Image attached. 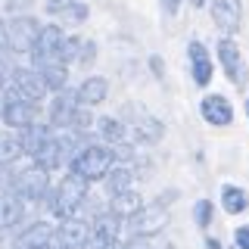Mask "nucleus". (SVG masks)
Returning <instances> with one entry per match:
<instances>
[{
  "instance_id": "nucleus-1",
  "label": "nucleus",
  "mask_w": 249,
  "mask_h": 249,
  "mask_svg": "<svg viewBox=\"0 0 249 249\" xmlns=\"http://www.w3.org/2000/svg\"><path fill=\"white\" fill-rule=\"evenodd\" d=\"M115 165V153L109 146H100V143H90L84 150H78L69 162V175L81 178V181H100V178L109 175V168Z\"/></svg>"
},
{
  "instance_id": "nucleus-2",
  "label": "nucleus",
  "mask_w": 249,
  "mask_h": 249,
  "mask_svg": "<svg viewBox=\"0 0 249 249\" xmlns=\"http://www.w3.org/2000/svg\"><path fill=\"white\" fill-rule=\"evenodd\" d=\"M84 199H88V181H81L75 175H66L56 184V190H50V212L59 221H69V218L78 215Z\"/></svg>"
},
{
  "instance_id": "nucleus-3",
  "label": "nucleus",
  "mask_w": 249,
  "mask_h": 249,
  "mask_svg": "<svg viewBox=\"0 0 249 249\" xmlns=\"http://www.w3.org/2000/svg\"><path fill=\"white\" fill-rule=\"evenodd\" d=\"M41 25H37L35 16H13L10 22H0V47L13 53H31Z\"/></svg>"
},
{
  "instance_id": "nucleus-4",
  "label": "nucleus",
  "mask_w": 249,
  "mask_h": 249,
  "mask_svg": "<svg viewBox=\"0 0 249 249\" xmlns=\"http://www.w3.org/2000/svg\"><path fill=\"white\" fill-rule=\"evenodd\" d=\"M62 47H66V35H62V28H56V25H41V35H37L35 47H31L35 69L66 66V62H62Z\"/></svg>"
},
{
  "instance_id": "nucleus-5",
  "label": "nucleus",
  "mask_w": 249,
  "mask_h": 249,
  "mask_svg": "<svg viewBox=\"0 0 249 249\" xmlns=\"http://www.w3.org/2000/svg\"><path fill=\"white\" fill-rule=\"evenodd\" d=\"M10 193L19 196L22 202H25V199H41L44 193H50V178H47L44 168L35 165V168H28V171H22V175L13 178Z\"/></svg>"
},
{
  "instance_id": "nucleus-6",
  "label": "nucleus",
  "mask_w": 249,
  "mask_h": 249,
  "mask_svg": "<svg viewBox=\"0 0 249 249\" xmlns=\"http://www.w3.org/2000/svg\"><path fill=\"white\" fill-rule=\"evenodd\" d=\"M10 88H13V97L28 100V103H37V100L47 93L44 78H41L37 69H13L10 72Z\"/></svg>"
},
{
  "instance_id": "nucleus-7",
  "label": "nucleus",
  "mask_w": 249,
  "mask_h": 249,
  "mask_svg": "<svg viewBox=\"0 0 249 249\" xmlns=\"http://www.w3.org/2000/svg\"><path fill=\"white\" fill-rule=\"evenodd\" d=\"M171 196V193H168ZM165 196V199H168ZM165 199L162 202H156V206H150V209H140L137 215H131L128 218V228L137 233V237H153L156 231H162L168 224V212H165Z\"/></svg>"
},
{
  "instance_id": "nucleus-8",
  "label": "nucleus",
  "mask_w": 249,
  "mask_h": 249,
  "mask_svg": "<svg viewBox=\"0 0 249 249\" xmlns=\"http://www.w3.org/2000/svg\"><path fill=\"white\" fill-rule=\"evenodd\" d=\"M218 59H221L224 75H228L237 88H243V84H246V62H243L240 47L233 44L231 37H221V41H218Z\"/></svg>"
},
{
  "instance_id": "nucleus-9",
  "label": "nucleus",
  "mask_w": 249,
  "mask_h": 249,
  "mask_svg": "<svg viewBox=\"0 0 249 249\" xmlns=\"http://www.w3.org/2000/svg\"><path fill=\"white\" fill-rule=\"evenodd\" d=\"M131 112L137 115V119H128V134L140 140V143H156V140H162V134H165V128H162V122L159 119H153V115H146V112H140L137 106H131Z\"/></svg>"
},
{
  "instance_id": "nucleus-10",
  "label": "nucleus",
  "mask_w": 249,
  "mask_h": 249,
  "mask_svg": "<svg viewBox=\"0 0 249 249\" xmlns=\"http://www.w3.org/2000/svg\"><path fill=\"white\" fill-rule=\"evenodd\" d=\"M53 240H56V228L50 221H35L16 237V246L19 249H50Z\"/></svg>"
},
{
  "instance_id": "nucleus-11",
  "label": "nucleus",
  "mask_w": 249,
  "mask_h": 249,
  "mask_svg": "<svg viewBox=\"0 0 249 249\" xmlns=\"http://www.w3.org/2000/svg\"><path fill=\"white\" fill-rule=\"evenodd\" d=\"M0 115H3V122L10 124V128H28V124H35V119H37V103L10 97L3 103V109H0Z\"/></svg>"
},
{
  "instance_id": "nucleus-12",
  "label": "nucleus",
  "mask_w": 249,
  "mask_h": 249,
  "mask_svg": "<svg viewBox=\"0 0 249 249\" xmlns=\"http://www.w3.org/2000/svg\"><path fill=\"white\" fill-rule=\"evenodd\" d=\"M90 240V224H84L81 218H69L56 228V243L66 249H88Z\"/></svg>"
},
{
  "instance_id": "nucleus-13",
  "label": "nucleus",
  "mask_w": 249,
  "mask_h": 249,
  "mask_svg": "<svg viewBox=\"0 0 249 249\" xmlns=\"http://www.w3.org/2000/svg\"><path fill=\"white\" fill-rule=\"evenodd\" d=\"M119 228H122V221L115 215H97L93 218V224H90V240H88V246L90 249H100V246H109V243H119Z\"/></svg>"
},
{
  "instance_id": "nucleus-14",
  "label": "nucleus",
  "mask_w": 249,
  "mask_h": 249,
  "mask_svg": "<svg viewBox=\"0 0 249 249\" xmlns=\"http://www.w3.org/2000/svg\"><path fill=\"white\" fill-rule=\"evenodd\" d=\"M212 3V19L215 25L224 31V35H233L240 28V16H243V6L240 0H209Z\"/></svg>"
},
{
  "instance_id": "nucleus-15",
  "label": "nucleus",
  "mask_w": 249,
  "mask_h": 249,
  "mask_svg": "<svg viewBox=\"0 0 249 249\" xmlns=\"http://www.w3.org/2000/svg\"><path fill=\"white\" fill-rule=\"evenodd\" d=\"M199 112H202V119L209 124H215V128H224V124L233 122V106L221 97V93H209V97L199 103Z\"/></svg>"
},
{
  "instance_id": "nucleus-16",
  "label": "nucleus",
  "mask_w": 249,
  "mask_h": 249,
  "mask_svg": "<svg viewBox=\"0 0 249 249\" xmlns=\"http://www.w3.org/2000/svg\"><path fill=\"white\" fill-rule=\"evenodd\" d=\"M78 112V100L75 90H59L50 103V128H69Z\"/></svg>"
},
{
  "instance_id": "nucleus-17",
  "label": "nucleus",
  "mask_w": 249,
  "mask_h": 249,
  "mask_svg": "<svg viewBox=\"0 0 249 249\" xmlns=\"http://www.w3.org/2000/svg\"><path fill=\"white\" fill-rule=\"evenodd\" d=\"M187 53H190L193 81H196L199 88H206V84L212 81V59H209V50H206V44H199V41H190V47H187Z\"/></svg>"
},
{
  "instance_id": "nucleus-18",
  "label": "nucleus",
  "mask_w": 249,
  "mask_h": 249,
  "mask_svg": "<svg viewBox=\"0 0 249 249\" xmlns=\"http://www.w3.org/2000/svg\"><path fill=\"white\" fill-rule=\"evenodd\" d=\"M44 6H47L50 16H56L62 22H72V25L88 19V3H84V0H47Z\"/></svg>"
},
{
  "instance_id": "nucleus-19",
  "label": "nucleus",
  "mask_w": 249,
  "mask_h": 249,
  "mask_svg": "<svg viewBox=\"0 0 249 249\" xmlns=\"http://www.w3.org/2000/svg\"><path fill=\"white\" fill-rule=\"evenodd\" d=\"M106 93H109L106 78L93 75V78H84L81 81V88L75 90V100H78V106H97V103L106 100Z\"/></svg>"
},
{
  "instance_id": "nucleus-20",
  "label": "nucleus",
  "mask_w": 249,
  "mask_h": 249,
  "mask_svg": "<svg viewBox=\"0 0 249 249\" xmlns=\"http://www.w3.org/2000/svg\"><path fill=\"white\" fill-rule=\"evenodd\" d=\"M140 209H143V199H140V193L134 190H124V193H115L112 202H109V215H115L122 221V218H131L137 215Z\"/></svg>"
},
{
  "instance_id": "nucleus-21",
  "label": "nucleus",
  "mask_w": 249,
  "mask_h": 249,
  "mask_svg": "<svg viewBox=\"0 0 249 249\" xmlns=\"http://www.w3.org/2000/svg\"><path fill=\"white\" fill-rule=\"evenodd\" d=\"M50 124H28V128H22V137H19V143H22V153H28V156H35L41 146L50 140Z\"/></svg>"
},
{
  "instance_id": "nucleus-22",
  "label": "nucleus",
  "mask_w": 249,
  "mask_h": 249,
  "mask_svg": "<svg viewBox=\"0 0 249 249\" xmlns=\"http://www.w3.org/2000/svg\"><path fill=\"white\" fill-rule=\"evenodd\" d=\"M22 218H25V202L19 196H13V193H6V196L0 199V228H13Z\"/></svg>"
},
{
  "instance_id": "nucleus-23",
  "label": "nucleus",
  "mask_w": 249,
  "mask_h": 249,
  "mask_svg": "<svg viewBox=\"0 0 249 249\" xmlns=\"http://www.w3.org/2000/svg\"><path fill=\"white\" fill-rule=\"evenodd\" d=\"M221 206H224V212H228V215L246 212V206H249L246 190H240V187H233V184H224L221 187Z\"/></svg>"
},
{
  "instance_id": "nucleus-24",
  "label": "nucleus",
  "mask_w": 249,
  "mask_h": 249,
  "mask_svg": "<svg viewBox=\"0 0 249 249\" xmlns=\"http://www.w3.org/2000/svg\"><path fill=\"white\" fill-rule=\"evenodd\" d=\"M97 131H100V137L106 140V143H124L128 140V128H124V122L119 119H109V115H103V119L97 122Z\"/></svg>"
},
{
  "instance_id": "nucleus-25",
  "label": "nucleus",
  "mask_w": 249,
  "mask_h": 249,
  "mask_svg": "<svg viewBox=\"0 0 249 249\" xmlns=\"http://www.w3.org/2000/svg\"><path fill=\"white\" fill-rule=\"evenodd\" d=\"M131 181H134V171H131L128 165H112L109 168V175H106V187H109V193H124V190H131Z\"/></svg>"
},
{
  "instance_id": "nucleus-26",
  "label": "nucleus",
  "mask_w": 249,
  "mask_h": 249,
  "mask_svg": "<svg viewBox=\"0 0 249 249\" xmlns=\"http://www.w3.org/2000/svg\"><path fill=\"white\" fill-rule=\"evenodd\" d=\"M44 78V88L47 90H66V81H69V69L66 66H44V69H37Z\"/></svg>"
},
{
  "instance_id": "nucleus-27",
  "label": "nucleus",
  "mask_w": 249,
  "mask_h": 249,
  "mask_svg": "<svg viewBox=\"0 0 249 249\" xmlns=\"http://www.w3.org/2000/svg\"><path fill=\"white\" fill-rule=\"evenodd\" d=\"M22 156V143L19 137H0V165H10Z\"/></svg>"
},
{
  "instance_id": "nucleus-28",
  "label": "nucleus",
  "mask_w": 249,
  "mask_h": 249,
  "mask_svg": "<svg viewBox=\"0 0 249 249\" xmlns=\"http://www.w3.org/2000/svg\"><path fill=\"white\" fill-rule=\"evenodd\" d=\"M193 221H196L199 228H209V224H212V202L209 199H199L196 206H193Z\"/></svg>"
},
{
  "instance_id": "nucleus-29",
  "label": "nucleus",
  "mask_w": 249,
  "mask_h": 249,
  "mask_svg": "<svg viewBox=\"0 0 249 249\" xmlns=\"http://www.w3.org/2000/svg\"><path fill=\"white\" fill-rule=\"evenodd\" d=\"M93 53H97V47H93V41H81V47H78V62L90 66V62H93Z\"/></svg>"
},
{
  "instance_id": "nucleus-30",
  "label": "nucleus",
  "mask_w": 249,
  "mask_h": 249,
  "mask_svg": "<svg viewBox=\"0 0 249 249\" xmlns=\"http://www.w3.org/2000/svg\"><path fill=\"white\" fill-rule=\"evenodd\" d=\"M233 243H237V249H249V224L237 228V233H233Z\"/></svg>"
},
{
  "instance_id": "nucleus-31",
  "label": "nucleus",
  "mask_w": 249,
  "mask_h": 249,
  "mask_svg": "<svg viewBox=\"0 0 249 249\" xmlns=\"http://www.w3.org/2000/svg\"><path fill=\"white\" fill-rule=\"evenodd\" d=\"M3 6H6V13H22L31 6V0H3Z\"/></svg>"
},
{
  "instance_id": "nucleus-32",
  "label": "nucleus",
  "mask_w": 249,
  "mask_h": 249,
  "mask_svg": "<svg viewBox=\"0 0 249 249\" xmlns=\"http://www.w3.org/2000/svg\"><path fill=\"white\" fill-rule=\"evenodd\" d=\"M162 10H165L168 16H175L178 10H181V0H162Z\"/></svg>"
},
{
  "instance_id": "nucleus-33",
  "label": "nucleus",
  "mask_w": 249,
  "mask_h": 249,
  "mask_svg": "<svg viewBox=\"0 0 249 249\" xmlns=\"http://www.w3.org/2000/svg\"><path fill=\"white\" fill-rule=\"evenodd\" d=\"M150 66H153V72H156V75H162V59H156V56H153V59H150Z\"/></svg>"
},
{
  "instance_id": "nucleus-34",
  "label": "nucleus",
  "mask_w": 249,
  "mask_h": 249,
  "mask_svg": "<svg viewBox=\"0 0 249 249\" xmlns=\"http://www.w3.org/2000/svg\"><path fill=\"white\" fill-rule=\"evenodd\" d=\"M122 249H146V246H143V243H124Z\"/></svg>"
},
{
  "instance_id": "nucleus-35",
  "label": "nucleus",
  "mask_w": 249,
  "mask_h": 249,
  "mask_svg": "<svg viewBox=\"0 0 249 249\" xmlns=\"http://www.w3.org/2000/svg\"><path fill=\"white\" fill-rule=\"evenodd\" d=\"M206 243H209V249H221V246H218V240H206Z\"/></svg>"
},
{
  "instance_id": "nucleus-36",
  "label": "nucleus",
  "mask_w": 249,
  "mask_h": 249,
  "mask_svg": "<svg viewBox=\"0 0 249 249\" xmlns=\"http://www.w3.org/2000/svg\"><path fill=\"white\" fill-rule=\"evenodd\" d=\"M100 249H122L119 243H109V246H100Z\"/></svg>"
},
{
  "instance_id": "nucleus-37",
  "label": "nucleus",
  "mask_w": 249,
  "mask_h": 249,
  "mask_svg": "<svg viewBox=\"0 0 249 249\" xmlns=\"http://www.w3.org/2000/svg\"><path fill=\"white\" fill-rule=\"evenodd\" d=\"M193 6H206V0H193Z\"/></svg>"
},
{
  "instance_id": "nucleus-38",
  "label": "nucleus",
  "mask_w": 249,
  "mask_h": 249,
  "mask_svg": "<svg viewBox=\"0 0 249 249\" xmlns=\"http://www.w3.org/2000/svg\"><path fill=\"white\" fill-rule=\"evenodd\" d=\"M50 249H66V246H59V243H56V240H53V246H50Z\"/></svg>"
},
{
  "instance_id": "nucleus-39",
  "label": "nucleus",
  "mask_w": 249,
  "mask_h": 249,
  "mask_svg": "<svg viewBox=\"0 0 249 249\" xmlns=\"http://www.w3.org/2000/svg\"><path fill=\"white\" fill-rule=\"evenodd\" d=\"M246 115H249V100H246Z\"/></svg>"
},
{
  "instance_id": "nucleus-40",
  "label": "nucleus",
  "mask_w": 249,
  "mask_h": 249,
  "mask_svg": "<svg viewBox=\"0 0 249 249\" xmlns=\"http://www.w3.org/2000/svg\"><path fill=\"white\" fill-rule=\"evenodd\" d=\"M165 249H168V246H165Z\"/></svg>"
}]
</instances>
